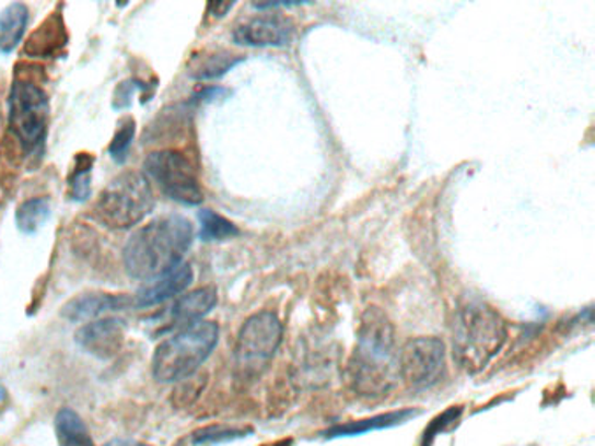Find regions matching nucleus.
<instances>
[{"label": "nucleus", "mask_w": 595, "mask_h": 446, "mask_svg": "<svg viewBox=\"0 0 595 446\" xmlns=\"http://www.w3.org/2000/svg\"><path fill=\"white\" fill-rule=\"evenodd\" d=\"M136 308L133 295L107 294V292H85L69 301L62 308V317L71 321L90 320L104 313L124 312Z\"/></svg>", "instance_id": "13"}, {"label": "nucleus", "mask_w": 595, "mask_h": 446, "mask_svg": "<svg viewBox=\"0 0 595 446\" xmlns=\"http://www.w3.org/2000/svg\"><path fill=\"white\" fill-rule=\"evenodd\" d=\"M312 2H304V0H290V2H255L254 8L257 10L266 11L271 8H299V5H307Z\"/></svg>", "instance_id": "28"}, {"label": "nucleus", "mask_w": 595, "mask_h": 446, "mask_svg": "<svg viewBox=\"0 0 595 446\" xmlns=\"http://www.w3.org/2000/svg\"><path fill=\"white\" fill-rule=\"evenodd\" d=\"M106 446H150L144 445V443L132 442V439H113V442L107 443Z\"/></svg>", "instance_id": "30"}, {"label": "nucleus", "mask_w": 595, "mask_h": 446, "mask_svg": "<svg viewBox=\"0 0 595 446\" xmlns=\"http://www.w3.org/2000/svg\"><path fill=\"white\" fill-rule=\"evenodd\" d=\"M144 173L156 181L165 196L174 202L199 206L205 193L190 159L178 150H159L144 159Z\"/></svg>", "instance_id": "7"}, {"label": "nucleus", "mask_w": 595, "mask_h": 446, "mask_svg": "<svg viewBox=\"0 0 595 446\" xmlns=\"http://www.w3.org/2000/svg\"><path fill=\"white\" fill-rule=\"evenodd\" d=\"M245 57H237L231 51H213V54L197 55L190 63V77L194 80H217L228 74L237 63L243 62Z\"/></svg>", "instance_id": "18"}, {"label": "nucleus", "mask_w": 595, "mask_h": 446, "mask_svg": "<svg viewBox=\"0 0 595 446\" xmlns=\"http://www.w3.org/2000/svg\"><path fill=\"white\" fill-rule=\"evenodd\" d=\"M281 445H283V443H278V445H276V446H281ZM264 446H266V445H264Z\"/></svg>", "instance_id": "32"}, {"label": "nucleus", "mask_w": 595, "mask_h": 446, "mask_svg": "<svg viewBox=\"0 0 595 446\" xmlns=\"http://www.w3.org/2000/svg\"><path fill=\"white\" fill-rule=\"evenodd\" d=\"M191 282H194V269L190 263H179L178 268L162 278H156L150 285L139 289L138 294L133 295V306L150 308V306L165 303L182 294L183 291H187Z\"/></svg>", "instance_id": "14"}, {"label": "nucleus", "mask_w": 595, "mask_h": 446, "mask_svg": "<svg viewBox=\"0 0 595 446\" xmlns=\"http://www.w3.org/2000/svg\"><path fill=\"white\" fill-rule=\"evenodd\" d=\"M463 407L450 408V410L441 413L438 419L432 420L431 425L425 429V436H423V446H431V443L434 442V437L438 434L443 433L444 429H448L450 425L454 424L455 420L458 416L463 415Z\"/></svg>", "instance_id": "26"}, {"label": "nucleus", "mask_w": 595, "mask_h": 446, "mask_svg": "<svg viewBox=\"0 0 595 446\" xmlns=\"http://www.w3.org/2000/svg\"><path fill=\"white\" fill-rule=\"evenodd\" d=\"M292 22L281 16H264V19L249 20L234 31V43L248 48H269V46L289 45L293 39Z\"/></svg>", "instance_id": "11"}, {"label": "nucleus", "mask_w": 595, "mask_h": 446, "mask_svg": "<svg viewBox=\"0 0 595 446\" xmlns=\"http://www.w3.org/2000/svg\"><path fill=\"white\" fill-rule=\"evenodd\" d=\"M194 234V225L182 214L152 220L136 231L125 245V271L132 280L155 282L183 263Z\"/></svg>", "instance_id": "2"}, {"label": "nucleus", "mask_w": 595, "mask_h": 446, "mask_svg": "<svg viewBox=\"0 0 595 446\" xmlns=\"http://www.w3.org/2000/svg\"><path fill=\"white\" fill-rule=\"evenodd\" d=\"M133 134H136V121H133V118H124L118 129H116L115 136H113L112 143L107 146V153L116 164H124L127 161Z\"/></svg>", "instance_id": "24"}, {"label": "nucleus", "mask_w": 595, "mask_h": 446, "mask_svg": "<svg viewBox=\"0 0 595 446\" xmlns=\"http://www.w3.org/2000/svg\"><path fill=\"white\" fill-rule=\"evenodd\" d=\"M136 90H144V92H152L148 83L130 78V80L121 81L120 85L116 86L115 97H113V106L115 109H124L132 104L133 94Z\"/></svg>", "instance_id": "25"}, {"label": "nucleus", "mask_w": 595, "mask_h": 446, "mask_svg": "<svg viewBox=\"0 0 595 446\" xmlns=\"http://www.w3.org/2000/svg\"><path fill=\"white\" fill-rule=\"evenodd\" d=\"M125 321L120 318H98L81 327L74 341L94 357L113 359L120 353L125 341Z\"/></svg>", "instance_id": "10"}, {"label": "nucleus", "mask_w": 595, "mask_h": 446, "mask_svg": "<svg viewBox=\"0 0 595 446\" xmlns=\"http://www.w3.org/2000/svg\"><path fill=\"white\" fill-rule=\"evenodd\" d=\"M418 410H397L383 415L371 416V419L357 420L351 424L338 425L325 433V437H347L359 436V434L371 433V431H382V429L394 427L402 424L406 420L413 419Z\"/></svg>", "instance_id": "16"}, {"label": "nucleus", "mask_w": 595, "mask_h": 446, "mask_svg": "<svg viewBox=\"0 0 595 446\" xmlns=\"http://www.w3.org/2000/svg\"><path fill=\"white\" fill-rule=\"evenodd\" d=\"M28 8L13 2L0 13V54H11L27 31Z\"/></svg>", "instance_id": "17"}, {"label": "nucleus", "mask_w": 595, "mask_h": 446, "mask_svg": "<svg viewBox=\"0 0 595 446\" xmlns=\"http://www.w3.org/2000/svg\"><path fill=\"white\" fill-rule=\"evenodd\" d=\"M254 433L249 429L229 427V425H209V427L199 429L191 442L194 445H218V443H228L237 437L248 436Z\"/></svg>", "instance_id": "23"}, {"label": "nucleus", "mask_w": 595, "mask_h": 446, "mask_svg": "<svg viewBox=\"0 0 595 446\" xmlns=\"http://www.w3.org/2000/svg\"><path fill=\"white\" fill-rule=\"evenodd\" d=\"M199 219V237L202 242H225V239H231V237L240 236V228L231 222V220L225 219L222 214H218L213 210H200L197 214Z\"/></svg>", "instance_id": "21"}, {"label": "nucleus", "mask_w": 595, "mask_h": 446, "mask_svg": "<svg viewBox=\"0 0 595 446\" xmlns=\"http://www.w3.org/2000/svg\"><path fill=\"white\" fill-rule=\"evenodd\" d=\"M234 4L236 2H209V13L217 16V19H222V16H225L234 8Z\"/></svg>", "instance_id": "29"}, {"label": "nucleus", "mask_w": 595, "mask_h": 446, "mask_svg": "<svg viewBox=\"0 0 595 446\" xmlns=\"http://www.w3.org/2000/svg\"><path fill=\"white\" fill-rule=\"evenodd\" d=\"M4 396H5L4 387H2V384H0V401L4 399Z\"/></svg>", "instance_id": "31"}, {"label": "nucleus", "mask_w": 595, "mask_h": 446, "mask_svg": "<svg viewBox=\"0 0 595 446\" xmlns=\"http://www.w3.org/2000/svg\"><path fill=\"white\" fill-rule=\"evenodd\" d=\"M77 169L69 178V192L72 201L85 202L92 192V167H94V156H78Z\"/></svg>", "instance_id": "22"}, {"label": "nucleus", "mask_w": 595, "mask_h": 446, "mask_svg": "<svg viewBox=\"0 0 595 446\" xmlns=\"http://www.w3.org/2000/svg\"><path fill=\"white\" fill-rule=\"evenodd\" d=\"M49 101L45 90L27 80H14L10 92V130L23 152H43L48 136Z\"/></svg>", "instance_id": "6"}, {"label": "nucleus", "mask_w": 595, "mask_h": 446, "mask_svg": "<svg viewBox=\"0 0 595 446\" xmlns=\"http://www.w3.org/2000/svg\"><path fill=\"white\" fill-rule=\"evenodd\" d=\"M66 45L67 31L62 14L54 13L32 32V36L23 46V51L31 57H54L60 54Z\"/></svg>", "instance_id": "15"}, {"label": "nucleus", "mask_w": 595, "mask_h": 446, "mask_svg": "<svg viewBox=\"0 0 595 446\" xmlns=\"http://www.w3.org/2000/svg\"><path fill=\"white\" fill-rule=\"evenodd\" d=\"M228 95V90L222 86H209V89L200 90L194 95L196 103H213L217 98H222Z\"/></svg>", "instance_id": "27"}, {"label": "nucleus", "mask_w": 595, "mask_h": 446, "mask_svg": "<svg viewBox=\"0 0 595 446\" xmlns=\"http://www.w3.org/2000/svg\"><path fill=\"white\" fill-rule=\"evenodd\" d=\"M217 303L218 294L214 286H202L197 291L188 292L178 301H174L167 312V326L161 330V334H165V330H183L196 326L208 313L213 312Z\"/></svg>", "instance_id": "12"}, {"label": "nucleus", "mask_w": 595, "mask_h": 446, "mask_svg": "<svg viewBox=\"0 0 595 446\" xmlns=\"http://www.w3.org/2000/svg\"><path fill=\"white\" fill-rule=\"evenodd\" d=\"M55 429H57L60 446H95L85 422L81 420L77 411L69 408L58 411Z\"/></svg>", "instance_id": "19"}, {"label": "nucleus", "mask_w": 595, "mask_h": 446, "mask_svg": "<svg viewBox=\"0 0 595 446\" xmlns=\"http://www.w3.org/2000/svg\"><path fill=\"white\" fill-rule=\"evenodd\" d=\"M283 338V326L275 313L260 312L241 327L236 343V361L241 369H260L275 357Z\"/></svg>", "instance_id": "9"}, {"label": "nucleus", "mask_w": 595, "mask_h": 446, "mask_svg": "<svg viewBox=\"0 0 595 446\" xmlns=\"http://www.w3.org/2000/svg\"><path fill=\"white\" fill-rule=\"evenodd\" d=\"M506 340L504 318L489 304L471 301L455 313L452 350L458 366L469 375H478L489 366Z\"/></svg>", "instance_id": "3"}, {"label": "nucleus", "mask_w": 595, "mask_h": 446, "mask_svg": "<svg viewBox=\"0 0 595 446\" xmlns=\"http://www.w3.org/2000/svg\"><path fill=\"white\" fill-rule=\"evenodd\" d=\"M397 376L394 326L382 309L369 308L360 320L359 340L348 362L351 388L365 398H378L394 390Z\"/></svg>", "instance_id": "1"}, {"label": "nucleus", "mask_w": 595, "mask_h": 446, "mask_svg": "<svg viewBox=\"0 0 595 446\" xmlns=\"http://www.w3.org/2000/svg\"><path fill=\"white\" fill-rule=\"evenodd\" d=\"M155 208L147 176L127 171L104 188L94 204V216L104 227L127 231L141 223Z\"/></svg>", "instance_id": "5"}, {"label": "nucleus", "mask_w": 595, "mask_h": 446, "mask_svg": "<svg viewBox=\"0 0 595 446\" xmlns=\"http://www.w3.org/2000/svg\"><path fill=\"white\" fill-rule=\"evenodd\" d=\"M220 329L214 321H199L159 344L153 353V376L162 384L188 378L217 349Z\"/></svg>", "instance_id": "4"}, {"label": "nucleus", "mask_w": 595, "mask_h": 446, "mask_svg": "<svg viewBox=\"0 0 595 446\" xmlns=\"http://www.w3.org/2000/svg\"><path fill=\"white\" fill-rule=\"evenodd\" d=\"M446 373V349L438 338H413L399 353V376L413 390L435 387Z\"/></svg>", "instance_id": "8"}, {"label": "nucleus", "mask_w": 595, "mask_h": 446, "mask_svg": "<svg viewBox=\"0 0 595 446\" xmlns=\"http://www.w3.org/2000/svg\"><path fill=\"white\" fill-rule=\"evenodd\" d=\"M51 214V202L46 197H36L28 199L19 206V210L14 213L16 227L23 234H36Z\"/></svg>", "instance_id": "20"}]
</instances>
